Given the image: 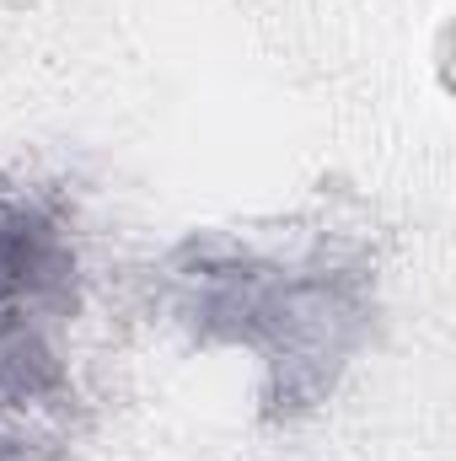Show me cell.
Instances as JSON below:
<instances>
[{
	"label": "cell",
	"mask_w": 456,
	"mask_h": 461,
	"mask_svg": "<svg viewBox=\"0 0 456 461\" xmlns=\"http://www.w3.org/2000/svg\"><path fill=\"white\" fill-rule=\"evenodd\" d=\"M150 306L194 348L258 365V413L301 424L323 413L381 322L365 252L328 236L263 241L247 230H188L150 263Z\"/></svg>",
	"instance_id": "cell-1"
},
{
	"label": "cell",
	"mask_w": 456,
	"mask_h": 461,
	"mask_svg": "<svg viewBox=\"0 0 456 461\" xmlns=\"http://www.w3.org/2000/svg\"><path fill=\"white\" fill-rule=\"evenodd\" d=\"M81 312V230L65 194L0 188V359L59 354Z\"/></svg>",
	"instance_id": "cell-2"
}]
</instances>
